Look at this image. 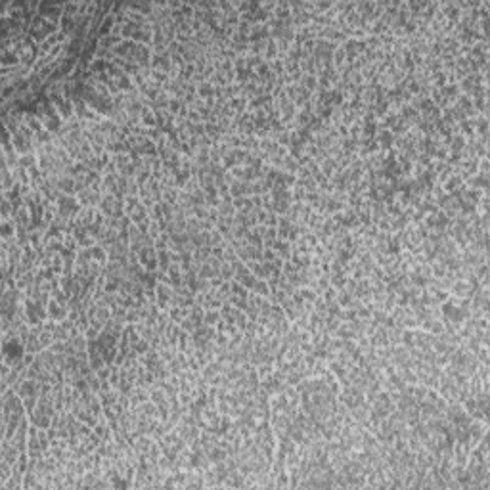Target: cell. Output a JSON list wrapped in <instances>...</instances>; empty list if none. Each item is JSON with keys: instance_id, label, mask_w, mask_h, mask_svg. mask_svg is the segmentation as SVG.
<instances>
[{"instance_id": "cell-1", "label": "cell", "mask_w": 490, "mask_h": 490, "mask_svg": "<svg viewBox=\"0 0 490 490\" xmlns=\"http://www.w3.org/2000/svg\"><path fill=\"white\" fill-rule=\"evenodd\" d=\"M4 352H6V356L10 358V360H19L21 356H23V347L18 343V341H10V343H6L4 345Z\"/></svg>"}]
</instances>
